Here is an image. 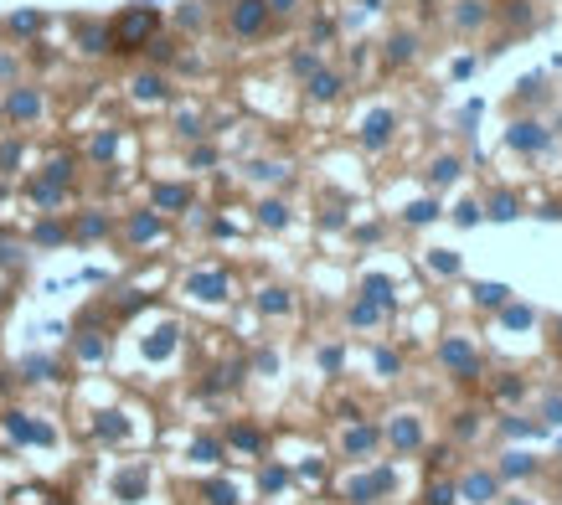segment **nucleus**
<instances>
[{
  "mask_svg": "<svg viewBox=\"0 0 562 505\" xmlns=\"http://www.w3.org/2000/svg\"><path fill=\"white\" fill-rule=\"evenodd\" d=\"M150 31H155V16H150V11L140 6V11H129V16L119 21V26H114V41H119V52H129V47H140V41H145Z\"/></svg>",
  "mask_w": 562,
  "mask_h": 505,
  "instance_id": "1",
  "label": "nucleus"
},
{
  "mask_svg": "<svg viewBox=\"0 0 562 505\" xmlns=\"http://www.w3.org/2000/svg\"><path fill=\"white\" fill-rule=\"evenodd\" d=\"M264 21H269V6H264V0H237V6H232V31H237V36L264 31Z\"/></svg>",
  "mask_w": 562,
  "mask_h": 505,
  "instance_id": "2",
  "label": "nucleus"
},
{
  "mask_svg": "<svg viewBox=\"0 0 562 505\" xmlns=\"http://www.w3.org/2000/svg\"><path fill=\"white\" fill-rule=\"evenodd\" d=\"M6 114H11V119H36V114H41V98L31 93V88H16V93L6 98Z\"/></svg>",
  "mask_w": 562,
  "mask_h": 505,
  "instance_id": "3",
  "label": "nucleus"
},
{
  "mask_svg": "<svg viewBox=\"0 0 562 505\" xmlns=\"http://www.w3.org/2000/svg\"><path fill=\"white\" fill-rule=\"evenodd\" d=\"M547 129L542 124H511V150H542Z\"/></svg>",
  "mask_w": 562,
  "mask_h": 505,
  "instance_id": "4",
  "label": "nucleus"
},
{
  "mask_svg": "<svg viewBox=\"0 0 562 505\" xmlns=\"http://www.w3.org/2000/svg\"><path fill=\"white\" fill-rule=\"evenodd\" d=\"M387 135H392V114H387V108H377L372 119H366V145H387Z\"/></svg>",
  "mask_w": 562,
  "mask_h": 505,
  "instance_id": "5",
  "label": "nucleus"
},
{
  "mask_svg": "<svg viewBox=\"0 0 562 505\" xmlns=\"http://www.w3.org/2000/svg\"><path fill=\"white\" fill-rule=\"evenodd\" d=\"M258 222H264V227H284L289 222V207L284 202H264V207H258Z\"/></svg>",
  "mask_w": 562,
  "mask_h": 505,
  "instance_id": "6",
  "label": "nucleus"
},
{
  "mask_svg": "<svg viewBox=\"0 0 562 505\" xmlns=\"http://www.w3.org/2000/svg\"><path fill=\"white\" fill-rule=\"evenodd\" d=\"M191 289H202V299H222L227 278H222V274H202V278H191Z\"/></svg>",
  "mask_w": 562,
  "mask_h": 505,
  "instance_id": "7",
  "label": "nucleus"
},
{
  "mask_svg": "<svg viewBox=\"0 0 562 505\" xmlns=\"http://www.w3.org/2000/svg\"><path fill=\"white\" fill-rule=\"evenodd\" d=\"M310 93H315V98H335V93H340V78H335V73H315V78H310Z\"/></svg>",
  "mask_w": 562,
  "mask_h": 505,
  "instance_id": "8",
  "label": "nucleus"
},
{
  "mask_svg": "<svg viewBox=\"0 0 562 505\" xmlns=\"http://www.w3.org/2000/svg\"><path fill=\"white\" fill-rule=\"evenodd\" d=\"M36 26H41V16H36V11H16V16H11V31H16V36H31Z\"/></svg>",
  "mask_w": 562,
  "mask_h": 505,
  "instance_id": "9",
  "label": "nucleus"
},
{
  "mask_svg": "<svg viewBox=\"0 0 562 505\" xmlns=\"http://www.w3.org/2000/svg\"><path fill=\"white\" fill-rule=\"evenodd\" d=\"M428 175H434V186H449L454 175H459V160H449V155H444V160H434V170H428Z\"/></svg>",
  "mask_w": 562,
  "mask_h": 505,
  "instance_id": "10",
  "label": "nucleus"
},
{
  "mask_svg": "<svg viewBox=\"0 0 562 505\" xmlns=\"http://www.w3.org/2000/svg\"><path fill=\"white\" fill-rule=\"evenodd\" d=\"M474 299L490 304V310H501V304H506V289H501V283H480V289H474Z\"/></svg>",
  "mask_w": 562,
  "mask_h": 505,
  "instance_id": "11",
  "label": "nucleus"
},
{
  "mask_svg": "<svg viewBox=\"0 0 562 505\" xmlns=\"http://www.w3.org/2000/svg\"><path fill=\"white\" fill-rule=\"evenodd\" d=\"M186 202H191V196H186L181 186H160V191H155V207H186Z\"/></svg>",
  "mask_w": 562,
  "mask_h": 505,
  "instance_id": "12",
  "label": "nucleus"
},
{
  "mask_svg": "<svg viewBox=\"0 0 562 505\" xmlns=\"http://www.w3.org/2000/svg\"><path fill=\"white\" fill-rule=\"evenodd\" d=\"M485 16H490V11L480 6V0H464V11H459V26H480Z\"/></svg>",
  "mask_w": 562,
  "mask_h": 505,
  "instance_id": "13",
  "label": "nucleus"
},
{
  "mask_svg": "<svg viewBox=\"0 0 562 505\" xmlns=\"http://www.w3.org/2000/svg\"><path fill=\"white\" fill-rule=\"evenodd\" d=\"M387 57H392V62H407V57H413V36H392V41H387Z\"/></svg>",
  "mask_w": 562,
  "mask_h": 505,
  "instance_id": "14",
  "label": "nucleus"
},
{
  "mask_svg": "<svg viewBox=\"0 0 562 505\" xmlns=\"http://www.w3.org/2000/svg\"><path fill=\"white\" fill-rule=\"evenodd\" d=\"M439 217V202H413L407 207V222H434Z\"/></svg>",
  "mask_w": 562,
  "mask_h": 505,
  "instance_id": "15",
  "label": "nucleus"
},
{
  "mask_svg": "<svg viewBox=\"0 0 562 505\" xmlns=\"http://www.w3.org/2000/svg\"><path fill=\"white\" fill-rule=\"evenodd\" d=\"M366 299H372V304H387V299H392V283H387V278H366Z\"/></svg>",
  "mask_w": 562,
  "mask_h": 505,
  "instance_id": "16",
  "label": "nucleus"
},
{
  "mask_svg": "<svg viewBox=\"0 0 562 505\" xmlns=\"http://www.w3.org/2000/svg\"><path fill=\"white\" fill-rule=\"evenodd\" d=\"M155 232H160L155 217H135V222H129V237H140V243H145V237H155Z\"/></svg>",
  "mask_w": 562,
  "mask_h": 505,
  "instance_id": "17",
  "label": "nucleus"
},
{
  "mask_svg": "<svg viewBox=\"0 0 562 505\" xmlns=\"http://www.w3.org/2000/svg\"><path fill=\"white\" fill-rule=\"evenodd\" d=\"M258 304H264L269 315H284V310H289V299H284V289H264V299H258Z\"/></svg>",
  "mask_w": 562,
  "mask_h": 505,
  "instance_id": "18",
  "label": "nucleus"
},
{
  "mask_svg": "<svg viewBox=\"0 0 562 505\" xmlns=\"http://www.w3.org/2000/svg\"><path fill=\"white\" fill-rule=\"evenodd\" d=\"M490 490H495V479H490V474H474L469 485H464V495H469V500H485Z\"/></svg>",
  "mask_w": 562,
  "mask_h": 505,
  "instance_id": "19",
  "label": "nucleus"
},
{
  "mask_svg": "<svg viewBox=\"0 0 562 505\" xmlns=\"http://www.w3.org/2000/svg\"><path fill=\"white\" fill-rule=\"evenodd\" d=\"M83 47H88V52H109V31L88 26V31H83Z\"/></svg>",
  "mask_w": 562,
  "mask_h": 505,
  "instance_id": "20",
  "label": "nucleus"
},
{
  "mask_svg": "<svg viewBox=\"0 0 562 505\" xmlns=\"http://www.w3.org/2000/svg\"><path fill=\"white\" fill-rule=\"evenodd\" d=\"M135 93H140V98H160V93H165V83H160L155 73H150V78H140V83H135Z\"/></svg>",
  "mask_w": 562,
  "mask_h": 505,
  "instance_id": "21",
  "label": "nucleus"
},
{
  "mask_svg": "<svg viewBox=\"0 0 562 505\" xmlns=\"http://www.w3.org/2000/svg\"><path fill=\"white\" fill-rule=\"evenodd\" d=\"M490 217H501V222H506V217H516V196H495V202H490Z\"/></svg>",
  "mask_w": 562,
  "mask_h": 505,
  "instance_id": "22",
  "label": "nucleus"
},
{
  "mask_svg": "<svg viewBox=\"0 0 562 505\" xmlns=\"http://www.w3.org/2000/svg\"><path fill=\"white\" fill-rule=\"evenodd\" d=\"M372 438H377L372 428H356L351 438H345V449H356V454H361V449H372Z\"/></svg>",
  "mask_w": 562,
  "mask_h": 505,
  "instance_id": "23",
  "label": "nucleus"
},
{
  "mask_svg": "<svg viewBox=\"0 0 562 505\" xmlns=\"http://www.w3.org/2000/svg\"><path fill=\"white\" fill-rule=\"evenodd\" d=\"M511 21H516V26H526V21H531V11H526V0H511V11H506Z\"/></svg>",
  "mask_w": 562,
  "mask_h": 505,
  "instance_id": "24",
  "label": "nucleus"
},
{
  "mask_svg": "<svg viewBox=\"0 0 562 505\" xmlns=\"http://www.w3.org/2000/svg\"><path fill=\"white\" fill-rule=\"evenodd\" d=\"M103 227H109V222H103V217H83V227H78V232H83V237H98Z\"/></svg>",
  "mask_w": 562,
  "mask_h": 505,
  "instance_id": "25",
  "label": "nucleus"
},
{
  "mask_svg": "<svg viewBox=\"0 0 562 505\" xmlns=\"http://www.w3.org/2000/svg\"><path fill=\"white\" fill-rule=\"evenodd\" d=\"M36 243H62V227H52V222H41V227H36Z\"/></svg>",
  "mask_w": 562,
  "mask_h": 505,
  "instance_id": "26",
  "label": "nucleus"
},
{
  "mask_svg": "<svg viewBox=\"0 0 562 505\" xmlns=\"http://www.w3.org/2000/svg\"><path fill=\"white\" fill-rule=\"evenodd\" d=\"M207 495H212V505H232V485H212Z\"/></svg>",
  "mask_w": 562,
  "mask_h": 505,
  "instance_id": "27",
  "label": "nucleus"
},
{
  "mask_svg": "<svg viewBox=\"0 0 562 505\" xmlns=\"http://www.w3.org/2000/svg\"><path fill=\"white\" fill-rule=\"evenodd\" d=\"M315 68H320L315 52H299V57H294V73H315Z\"/></svg>",
  "mask_w": 562,
  "mask_h": 505,
  "instance_id": "28",
  "label": "nucleus"
},
{
  "mask_svg": "<svg viewBox=\"0 0 562 505\" xmlns=\"http://www.w3.org/2000/svg\"><path fill=\"white\" fill-rule=\"evenodd\" d=\"M93 155H98V160L114 155V135H98V140H93Z\"/></svg>",
  "mask_w": 562,
  "mask_h": 505,
  "instance_id": "29",
  "label": "nucleus"
},
{
  "mask_svg": "<svg viewBox=\"0 0 562 505\" xmlns=\"http://www.w3.org/2000/svg\"><path fill=\"white\" fill-rule=\"evenodd\" d=\"M454 217H459V222L469 227V222H480V207H474V202H464V207H459V212H454Z\"/></svg>",
  "mask_w": 562,
  "mask_h": 505,
  "instance_id": "30",
  "label": "nucleus"
},
{
  "mask_svg": "<svg viewBox=\"0 0 562 505\" xmlns=\"http://www.w3.org/2000/svg\"><path fill=\"white\" fill-rule=\"evenodd\" d=\"M351 320H356V325H372V320H377V310H372V304H356V310H351Z\"/></svg>",
  "mask_w": 562,
  "mask_h": 505,
  "instance_id": "31",
  "label": "nucleus"
},
{
  "mask_svg": "<svg viewBox=\"0 0 562 505\" xmlns=\"http://www.w3.org/2000/svg\"><path fill=\"white\" fill-rule=\"evenodd\" d=\"M526 469H531V464H526L521 454H511V459H506V474H526Z\"/></svg>",
  "mask_w": 562,
  "mask_h": 505,
  "instance_id": "32",
  "label": "nucleus"
},
{
  "mask_svg": "<svg viewBox=\"0 0 562 505\" xmlns=\"http://www.w3.org/2000/svg\"><path fill=\"white\" fill-rule=\"evenodd\" d=\"M264 6H269V11H279V16H289V11L299 6V0H264Z\"/></svg>",
  "mask_w": 562,
  "mask_h": 505,
  "instance_id": "33",
  "label": "nucleus"
},
{
  "mask_svg": "<svg viewBox=\"0 0 562 505\" xmlns=\"http://www.w3.org/2000/svg\"><path fill=\"white\" fill-rule=\"evenodd\" d=\"M547 418H552V423H562V402H547Z\"/></svg>",
  "mask_w": 562,
  "mask_h": 505,
  "instance_id": "34",
  "label": "nucleus"
}]
</instances>
